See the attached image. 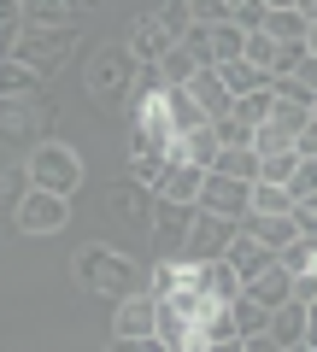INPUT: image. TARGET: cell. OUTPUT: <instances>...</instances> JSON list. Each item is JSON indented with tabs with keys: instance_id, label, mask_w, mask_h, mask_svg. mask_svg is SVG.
Returning <instances> with one entry per match:
<instances>
[{
	"instance_id": "obj_47",
	"label": "cell",
	"mask_w": 317,
	"mask_h": 352,
	"mask_svg": "<svg viewBox=\"0 0 317 352\" xmlns=\"http://www.w3.org/2000/svg\"><path fill=\"white\" fill-rule=\"evenodd\" d=\"M83 6H94V0H71V12H83Z\"/></svg>"
},
{
	"instance_id": "obj_12",
	"label": "cell",
	"mask_w": 317,
	"mask_h": 352,
	"mask_svg": "<svg viewBox=\"0 0 317 352\" xmlns=\"http://www.w3.org/2000/svg\"><path fill=\"white\" fill-rule=\"evenodd\" d=\"M265 335L276 340V346H300V340H311V305H300V300H282L276 311H270Z\"/></svg>"
},
{
	"instance_id": "obj_38",
	"label": "cell",
	"mask_w": 317,
	"mask_h": 352,
	"mask_svg": "<svg viewBox=\"0 0 317 352\" xmlns=\"http://www.w3.org/2000/svg\"><path fill=\"white\" fill-rule=\"evenodd\" d=\"M294 164H300L294 153H276V159H259V182H276V188H282V182L294 176Z\"/></svg>"
},
{
	"instance_id": "obj_22",
	"label": "cell",
	"mask_w": 317,
	"mask_h": 352,
	"mask_svg": "<svg viewBox=\"0 0 317 352\" xmlns=\"http://www.w3.org/2000/svg\"><path fill=\"white\" fill-rule=\"evenodd\" d=\"M212 71H217V82H223V94H229V100H235V94H253V88H265V82H270V76H265V71H253L247 59L212 65Z\"/></svg>"
},
{
	"instance_id": "obj_13",
	"label": "cell",
	"mask_w": 317,
	"mask_h": 352,
	"mask_svg": "<svg viewBox=\"0 0 317 352\" xmlns=\"http://www.w3.org/2000/svg\"><path fill=\"white\" fill-rule=\"evenodd\" d=\"M223 264L235 270V282H247V276H259V270H270V264H276V252L259 247L253 235H241V229H235V241L223 247Z\"/></svg>"
},
{
	"instance_id": "obj_37",
	"label": "cell",
	"mask_w": 317,
	"mask_h": 352,
	"mask_svg": "<svg viewBox=\"0 0 317 352\" xmlns=\"http://www.w3.org/2000/svg\"><path fill=\"white\" fill-rule=\"evenodd\" d=\"M30 194V176H24V164L18 170H0V212H12L18 200Z\"/></svg>"
},
{
	"instance_id": "obj_10",
	"label": "cell",
	"mask_w": 317,
	"mask_h": 352,
	"mask_svg": "<svg viewBox=\"0 0 317 352\" xmlns=\"http://www.w3.org/2000/svg\"><path fill=\"white\" fill-rule=\"evenodd\" d=\"M153 317H159V300H153L147 288L129 294V300H112V340H147Z\"/></svg>"
},
{
	"instance_id": "obj_32",
	"label": "cell",
	"mask_w": 317,
	"mask_h": 352,
	"mask_svg": "<svg viewBox=\"0 0 317 352\" xmlns=\"http://www.w3.org/2000/svg\"><path fill=\"white\" fill-rule=\"evenodd\" d=\"M282 194H288V206H294V200H311V194H317V159H300V164H294V176L282 182Z\"/></svg>"
},
{
	"instance_id": "obj_28",
	"label": "cell",
	"mask_w": 317,
	"mask_h": 352,
	"mask_svg": "<svg viewBox=\"0 0 317 352\" xmlns=\"http://www.w3.org/2000/svg\"><path fill=\"white\" fill-rule=\"evenodd\" d=\"M165 112H171V135H182V129H200V124H212V118L200 112V106L182 94V88H171L165 94Z\"/></svg>"
},
{
	"instance_id": "obj_8",
	"label": "cell",
	"mask_w": 317,
	"mask_h": 352,
	"mask_svg": "<svg viewBox=\"0 0 317 352\" xmlns=\"http://www.w3.org/2000/svg\"><path fill=\"white\" fill-rule=\"evenodd\" d=\"M188 217H194V206H171V200H153L147 235H153V252H159V258H182V235H188Z\"/></svg>"
},
{
	"instance_id": "obj_42",
	"label": "cell",
	"mask_w": 317,
	"mask_h": 352,
	"mask_svg": "<svg viewBox=\"0 0 317 352\" xmlns=\"http://www.w3.org/2000/svg\"><path fill=\"white\" fill-rule=\"evenodd\" d=\"M106 352H165V346H159V340H106Z\"/></svg>"
},
{
	"instance_id": "obj_39",
	"label": "cell",
	"mask_w": 317,
	"mask_h": 352,
	"mask_svg": "<svg viewBox=\"0 0 317 352\" xmlns=\"http://www.w3.org/2000/svg\"><path fill=\"white\" fill-rule=\"evenodd\" d=\"M182 6H188L194 24H223L229 18V0H182Z\"/></svg>"
},
{
	"instance_id": "obj_5",
	"label": "cell",
	"mask_w": 317,
	"mask_h": 352,
	"mask_svg": "<svg viewBox=\"0 0 317 352\" xmlns=\"http://www.w3.org/2000/svg\"><path fill=\"white\" fill-rule=\"evenodd\" d=\"M235 217H212V212H194L188 217V235H182V258L188 264H217L223 258V247L235 241Z\"/></svg>"
},
{
	"instance_id": "obj_27",
	"label": "cell",
	"mask_w": 317,
	"mask_h": 352,
	"mask_svg": "<svg viewBox=\"0 0 317 352\" xmlns=\"http://www.w3.org/2000/svg\"><path fill=\"white\" fill-rule=\"evenodd\" d=\"M223 311H229V323H235V335H265V323H270V311H265V305H253L247 294H235Z\"/></svg>"
},
{
	"instance_id": "obj_46",
	"label": "cell",
	"mask_w": 317,
	"mask_h": 352,
	"mask_svg": "<svg viewBox=\"0 0 317 352\" xmlns=\"http://www.w3.org/2000/svg\"><path fill=\"white\" fill-rule=\"evenodd\" d=\"M282 352H317V346H311V340H300V346H282Z\"/></svg>"
},
{
	"instance_id": "obj_1",
	"label": "cell",
	"mask_w": 317,
	"mask_h": 352,
	"mask_svg": "<svg viewBox=\"0 0 317 352\" xmlns=\"http://www.w3.org/2000/svg\"><path fill=\"white\" fill-rule=\"evenodd\" d=\"M76 47H83V30H76V24H30L24 36L12 41V53H6V59L30 65V71L47 82V76H59L65 65L76 59Z\"/></svg>"
},
{
	"instance_id": "obj_45",
	"label": "cell",
	"mask_w": 317,
	"mask_h": 352,
	"mask_svg": "<svg viewBox=\"0 0 317 352\" xmlns=\"http://www.w3.org/2000/svg\"><path fill=\"white\" fill-rule=\"evenodd\" d=\"M259 6H265V12H288L294 0H259Z\"/></svg>"
},
{
	"instance_id": "obj_2",
	"label": "cell",
	"mask_w": 317,
	"mask_h": 352,
	"mask_svg": "<svg viewBox=\"0 0 317 352\" xmlns=\"http://www.w3.org/2000/svg\"><path fill=\"white\" fill-rule=\"evenodd\" d=\"M76 282L89 294H100V300H129V294L147 288L141 282V264L129 252H118V247H83L76 252Z\"/></svg>"
},
{
	"instance_id": "obj_31",
	"label": "cell",
	"mask_w": 317,
	"mask_h": 352,
	"mask_svg": "<svg viewBox=\"0 0 317 352\" xmlns=\"http://www.w3.org/2000/svg\"><path fill=\"white\" fill-rule=\"evenodd\" d=\"M247 147H253L259 159H276V153H294V135H288V129H276V124H259L253 135H247Z\"/></svg>"
},
{
	"instance_id": "obj_34",
	"label": "cell",
	"mask_w": 317,
	"mask_h": 352,
	"mask_svg": "<svg viewBox=\"0 0 317 352\" xmlns=\"http://www.w3.org/2000/svg\"><path fill=\"white\" fill-rule=\"evenodd\" d=\"M241 59L253 65V71H265V76H270V59H276V41H270L265 30H253V36H241Z\"/></svg>"
},
{
	"instance_id": "obj_44",
	"label": "cell",
	"mask_w": 317,
	"mask_h": 352,
	"mask_svg": "<svg viewBox=\"0 0 317 352\" xmlns=\"http://www.w3.org/2000/svg\"><path fill=\"white\" fill-rule=\"evenodd\" d=\"M200 352H241V335H229V340H212V346H200Z\"/></svg>"
},
{
	"instance_id": "obj_24",
	"label": "cell",
	"mask_w": 317,
	"mask_h": 352,
	"mask_svg": "<svg viewBox=\"0 0 317 352\" xmlns=\"http://www.w3.org/2000/svg\"><path fill=\"white\" fill-rule=\"evenodd\" d=\"M200 288H206V300H212V305H229L235 294H241V282H235V270L217 258V264H200Z\"/></svg>"
},
{
	"instance_id": "obj_41",
	"label": "cell",
	"mask_w": 317,
	"mask_h": 352,
	"mask_svg": "<svg viewBox=\"0 0 317 352\" xmlns=\"http://www.w3.org/2000/svg\"><path fill=\"white\" fill-rule=\"evenodd\" d=\"M288 217H294V229H300V235H317V200H294Z\"/></svg>"
},
{
	"instance_id": "obj_15",
	"label": "cell",
	"mask_w": 317,
	"mask_h": 352,
	"mask_svg": "<svg viewBox=\"0 0 317 352\" xmlns=\"http://www.w3.org/2000/svg\"><path fill=\"white\" fill-rule=\"evenodd\" d=\"M259 30H265L276 47H300V41H311L317 24H311L305 12H294V6H288V12H265V24H259Z\"/></svg>"
},
{
	"instance_id": "obj_48",
	"label": "cell",
	"mask_w": 317,
	"mask_h": 352,
	"mask_svg": "<svg viewBox=\"0 0 317 352\" xmlns=\"http://www.w3.org/2000/svg\"><path fill=\"white\" fill-rule=\"evenodd\" d=\"M188 352H200V346H188Z\"/></svg>"
},
{
	"instance_id": "obj_30",
	"label": "cell",
	"mask_w": 317,
	"mask_h": 352,
	"mask_svg": "<svg viewBox=\"0 0 317 352\" xmlns=\"http://www.w3.org/2000/svg\"><path fill=\"white\" fill-rule=\"evenodd\" d=\"M24 24H71V0H18Z\"/></svg>"
},
{
	"instance_id": "obj_43",
	"label": "cell",
	"mask_w": 317,
	"mask_h": 352,
	"mask_svg": "<svg viewBox=\"0 0 317 352\" xmlns=\"http://www.w3.org/2000/svg\"><path fill=\"white\" fill-rule=\"evenodd\" d=\"M241 352H282L270 335H241Z\"/></svg>"
},
{
	"instance_id": "obj_20",
	"label": "cell",
	"mask_w": 317,
	"mask_h": 352,
	"mask_svg": "<svg viewBox=\"0 0 317 352\" xmlns=\"http://www.w3.org/2000/svg\"><path fill=\"white\" fill-rule=\"evenodd\" d=\"M212 176H229V182H259V153H253V147H217Z\"/></svg>"
},
{
	"instance_id": "obj_7",
	"label": "cell",
	"mask_w": 317,
	"mask_h": 352,
	"mask_svg": "<svg viewBox=\"0 0 317 352\" xmlns=\"http://www.w3.org/2000/svg\"><path fill=\"white\" fill-rule=\"evenodd\" d=\"M12 223H18V235H59V229L71 223V200H59V194H47V188H30L24 200L12 206Z\"/></svg>"
},
{
	"instance_id": "obj_36",
	"label": "cell",
	"mask_w": 317,
	"mask_h": 352,
	"mask_svg": "<svg viewBox=\"0 0 317 352\" xmlns=\"http://www.w3.org/2000/svg\"><path fill=\"white\" fill-rule=\"evenodd\" d=\"M153 18H159V24H165L171 30V36H188V30H194V18H188V6H182V0H165V6H153Z\"/></svg>"
},
{
	"instance_id": "obj_35",
	"label": "cell",
	"mask_w": 317,
	"mask_h": 352,
	"mask_svg": "<svg viewBox=\"0 0 317 352\" xmlns=\"http://www.w3.org/2000/svg\"><path fill=\"white\" fill-rule=\"evenodd\" d=\"M24 12H18V0H0V59H6V53H12V41L24 36Z\"/></svg>"
},
{
	"instance_id": "obj_19",
	"label": "cell",
	"mask_w": 317,
	"mask_h": 352,
	"mask_svg": "<svg viewBox=\"0 0 317 352\" xmlns=\"http://www.w3.org/2000/svg\"><path fill=\"white\" fill-rule=\"evenodd\" d=\"M153 340H159L165 352H188L194 346V317H177V311L159 305V317H153Z\"/></svg>"
},
{
	"instance_id": "obj_17",
	"label": "cell",
	"mask_w": 317,
	"mask_h": 352,
	"mask_svg": "<svg viewBox=\"0 0 317 352\" xmlns=\"http://www.w3.org/2000/svg\"><path fill=\"white\" fill-rule=\"evenodd\" d=\"M200 176H206V170H194V164H171V170H165V182H159V194H153V200H171V206H194V200H200Z\"/></svg>"
},
{
	"instance_id": "obj_9",
	"label": "cell",
	"mask_w": 317,
	"mask_h": 352,
	"mask_svg": "<svg viewBox=\"0 0 317 352\" xmlns=\"http://www.w3.org/2000/svg\"><path fill=\"white\" fill-rule=\"evenodd\" d=\"M247 188L253 182H229V176H200V200H194V212H212V217H235L241 223L247 217Z\"/></svg>"
},
{
	"instance_id": "obj_23",
	"label": "cell",
	"mask_w": 317,
	"mask_h": 352,
	"mask_svg": "<svg viewBox=\"0 0 317 352\" xmlns=\"http://www.w3.org/2000/svg\"><path fill=\"white\" fill-rule=\"evenodd\" d=\"M24 94H41V76L18 59H0V100H24Z\"/></svg>"
},
{
	"instance_id": "obj_16",
	"label": "cell",
	"mask_w": 317,
	"mask_h": 352,
	"mask_svg": "<svg viewBox=\"0 0 317 352\" xmlns=\"http://www.w3.org/2000/svg\"><path fill=\"white\" fill-rule=\"evenodd\" d=\"M270 100H276L270 88H253V94H235L223 118H229V124H235V129H241V135H253V129H259V124H265V118H270Z\"/></svg>"
},
{
	"instance_id": "obj_40",
	"label": "cell",
	"mask_w": 317,
	"mask_h": 352,
	"mask_svg": "<svg viewBox=\"0 0 317 352\" xmlns=\"http://www.w3.org/2000/svg\"><path fill=\"white\" fill-rule=\"evenodd\" d=\"M177 276H182V258H159V270H153V300H165L171 288H177Z\"/></svg>"
},
{
	"instance_id": "obj_14",
	"label": "cell",
	"mask_w": 317,
	"mask_h": 352,
	"mask_svg": "<svg viewBox=\"0 0 317 352\" xmlns=\"http://www.w3.org/2000/svg\"><path fill=\"white\" fill-rule=\"evenodd\" d=\"M182 94H188V100L200 106L206 118H223V112H229V94H223V82H217L212 65H194V76L182 82Z\"/></svg>"
},
{
	"instance_id": "obj_26",
	"label": "cell",
	"mask_w": 317,
	"mask_h": 352,
	"mask_svg": "<svg viewBox=\"0 0 317 352\" xmlns=\"http://www.w3.org/2000/svg\"><path fill=\"white\" fill-rule=\"evenodd\" d=\"M265 124L288 129V135H305V129H317V118H311V106H300V100H270V118H265Z\"/></svg>"
},
{
	"instance_id": "obj_21",
	"label": "cell",
	"mask_w": 317,
	"mask_h": 352,
	"mask_svg": "<svg viewBox=\"0 0 317 352\" xmlns=\"http://www.w3.org/2000/svg\"><path fill=\"white\" fill-rule=\"evenodd\" d=\"M276 270H288V276H311V270H317V235H294L288 247H276Z\"/></svg>"
},
{
	"instance_id": "obj_33",
	"label": "cell",
	"mask_w": 317,
	"mask_h": 352,
	"mask_svg": "<svg viewBox=\"0 0 317 352\" xmlns=\"http://www.w3.org/2000/svg\"><path fill=\"white\" fill-rule=\"evenodd\" d=\"M153 71L165 76V82H171V88H182V82H188V76H194V53H188V47H171V53H165V59L153 65Z\"/></svg>"
},
{
	"instance_id": "obj_3",
	"label": "cell",
	"mask_w": 317,
	"mask_h": 352,
	"mask_svg": "<svg viewBox=\"0 0 317 352\" xmlns=\"http://www.w3.org/2000/svg\"><path fill=\"white\" fill-rule=\"evenodd\" d=\"M24 176H30V188H47L59 200H71L83 188V153L65 147V141H36L24 159Z\"/></svg>"
},
{
	"instance_id": "obj_4",
	"label": "cell",
	"mask_w": 317,
	"mask_h": 352,
	"mask_svg": "<svg viewBox=\"0 0 317 352\" xmlns=\"http://www.w3.org/2000/svg\"><path fill=\"white\" fill-rule=\"evenodd\" d=\"M135 71L141 65L129 59L124 47H106L89 59V71H83V88H89V106H100V112H118V106L135 94Z\"/></svg>"
},
{
	"instance_id": "obj_25",
	"label": "cell",
	"mask_w": 317,
	"mask_h": 352,
	"mask_svg": "<svg viewBox=\"0 0 317 352\" xmlns=\"http://www.w3.org/2000/svg\"><path fill=\"white\" fill-rule=\"evenodd\" d=\"M106 206H112V212H124L129 223H141V229H147V217H153V194H147V188H135V182L112 188V200H106Z\"/></svg>"
},
{
	"instance_id": "obj_18",
	"label": "cell",
	"mask_w": 317,
	"mask_h": 352,
	"mask_svg": "<svg viewBox=\"0 0 317 352\" xmlns=\"http://www.w3.org/2000/svg\"><path fill=\"white\" fill-rule=\"evenodd\" d=\"M241 294H247L253 305H265V311H276V305L288 300V270H276V264H270V270H259V276L241 282Z\"/></svg>"
},
{
	"instance_id": "obj_11",
	"label": "cell",
	"mask_w": 317,
	"mask_h": 352,
	"mask_svg": "<svg viewBox=\"0 0 317 352\" xmlns=\"http://www.w3.org/2000/svg\"><path fill=\"white\" fill-rule=\"evenodd\" d=\"M171 47H177V36H171V30L159 24L153 12H141L135 24H129V41H124V53H129V59L141 65V71H147V65H159V59H165Z\"/></svg>"
},
{
	"instance_id": "obj_6",
	"label": "cell",
	"mask_w": 317,
	"mask_h": 352,
	"mask_svg": "<svg viewBox=\"0 0 317 352\" xmlns=\"http://www.w3.org/2000/svg\"><path fill=\"white\" fill-rule=\"evenodd\" d=\"M47 100L41 94H24V100H0V141L6 147H36L41 129H47Z\"/></svg>"
},
{
	"instance_id": "obj_29",
	"label": "cell",
	"mask_w": 317,
	"mask_h": 352,
	"mask_svg": "<svg viewBox=\"0 0 317 352\" xmlns=\"http://www.w3.org/2000/svg\"><path fill=\"white\" fill-rule=\"evenodd\" d=\"M247 212L253 217H276V212H288V194H282L276 182H253V188H247Z\"/></svg>"
}]
</instances>
